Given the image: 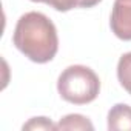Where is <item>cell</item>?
<instances>
[{
	"label": "cell",
	"mask_w": 131,
	"mask_h": 131,
	"mask_svg": "<svg viewBox=\"0 0 131 131\" xmlns=\"http://www.w3.org/2000/svg\"><path fill=\"white\" fill-rule=\"evenodd\" d=\"M117 79L120 85L131 94V51L125 52L117 63Z\"/></svg>",
	"instance_id": "6"
},
{
	"label": "cell",
	"mask_w": 131,
	"mask_h": 131,
	"mask_svg": "<svg viewBox=\"0 0 131 131\" xmlns=\"http://www.w3.org/2000/svg\"><path fill=\"white\" fill-rule=\"evenodd\" d=\"M31 2H37V3H46L51 8H54L56 11L60 13H67L71 11L73 8L79 6V0H31Z\"/></svg>",
	"instance_id": "7"
},
{
	"label": "cell",
	"mask_w": 131,
	"mask_h": 131,
	"mask_svg": "<svg viewBox=\"0 0 131 131\" xmlns=\"http://www.w3.org/2000/svg\"><path fill=\"white\" fill-rule=\"evenodd\" d=\"M23 129H49L54 131L57 129V123H52L46 117H32L29 122L23 125Z\"/></svg>",
	"instance_id": "8"
},
{
	"label": "cell",
	"mask_w": 131,
	"mask_h": 131,
	"mask_svg": "<svg viewBox=\"0 0 131 131\" xmlns=\"http://www.w3.org/2000/svg\"><path fill=\"white\" fill-rule=\"evenodd\" d=\"M110 131H131V106L126 103H116L108 111Z\"/></svg>",
	"instance_id": "4"
},
{
	"label": "cell",
	"mask_w": 131,
	"mask_h": 131,
	"mask_svg": "<svg viewBox=\"0 0 131 131\" xmlns=\"http://www.w3.org/2000/svg\"><path fill=\"white\" fill-rule=\"evenodd\" d=\"M13 43L25 57L36 63L51 62L59 51L57 29L52 20L37 11L26 13L17 20Z\"/></svg>",
	"instance_id": "1"
},
{
	"label": "cell",
	"mask_w": 131,
	"mask_h": 131,
	"mask_svg": "<svg viewBox=\"0 0 131 131\" xmlns=\"http://www.w3.org/2000/svg\"><path fill=\"white\" fill-rule=\"evenodd\" d=\"M110 26L120 40H131V0H114Z\"/></svg>",
	"instance_id": "3"
},
{
	"label": "cell",
	"mask_w": 131,
	"mask_h": 131,
	"mask_svg": "<svg viewBox=\"0 0 131 131\" xmlns=\"http://www.w3.org/2000/svg\"><path fill=\"white\" fill-rule=\"evenodd\" d=\"M57 91L63 100L74 105H86L100 93L99 76L85 65H71L57 79Z\"/></svg>",
	"instance_id": "2"
},
{
	"label": "cell",
	"mask_w": 131,
	"mask_h": 131,
	"mask_svg": "<svg viewBox=\"0 0 131 131\" xmlns=\"http://www.w3.org/2000/svg\"><path fill=\"white\" fill-rule=\"evenodd\" d=\"M57 129H94V125L88 117L82 114H68L59 120Z\"/></svg>",
	"instance_id": "5"
},
{
	"label": "cell",
	"mask_w": 131,
	"mask_h": 131,
	"mask_svg": "<svg viewBox=\"0 0 131 131\" xmlns=\"http://www.w3.org/2000/svg\"><path fill=\"white\" fill-rule=\"evenodd\" d=\"M102 0H79V8H93Z\"/></svg>",
	"instance_id": "9"
}]
</instances>
